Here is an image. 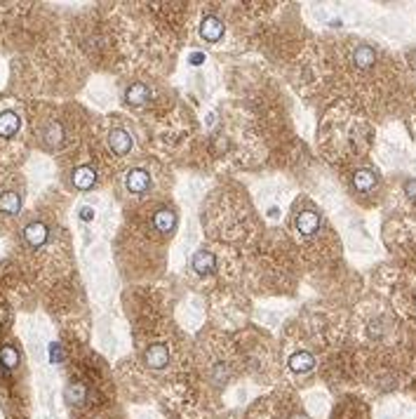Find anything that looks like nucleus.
I'll list each match as a JSON object with an SVG mask.
<instances>
[{
    "mask_svg": "<svg viewBox=\"0 0 416 419\" xmlns=\"http://www.w3.org/2000/svg\"><path fill=\"white\" fill-rule=\"evenodd\" d=\"M50 238V228L43 222H31V224L24 228V240L31 247H43Z\"/></svg>",
    "mask_w": 416,
    "mask_h": 419,
    "instance_id": "f257e3e1",
    "label": "nucleus"
},
{
    "mask_svg": "<svg viewBox=\"0 0 416 419\" xmlns=\"http://www.w3.org/2000/svg\"><path fill=\"white\" fill-rule=\"evenodd\" d=\"M167 360H170V351H167V346L165 344H153L144 354V363H146V367H150V370H160V367L167 365Z\"/></svg>",
    "mask_w": 416,
    "mask_h": 419,
    "instance_id": "f03ea898",
    "label": "nucleus"
},
{
    "mask_svg": "<svg viewBox=\"0 0 416 419\" xmlns=\"http://www.w3.org/2000/svg\"><path fill=\"white\" fill-rule=\"evenodd\" d=\"M108 146H111V151L116 153V156H125V153H129V149H132V137H129L127 129H113L111 134H108Z\"/></svg>",
    "mask_w": 416,
    "mask_h": 419,
    "instance_id": "7ed1b4c3",
    "label": "nucleus"
},
{
    "mask_svg": "<svg viewBox=\"0 0 416 419\" xmlns=\"http://www.w3.org/2000/svg\"><path fill=\"white\" fill-rule=\"evenodd\" d=\"M318 226H320V215L318 212H313V210H303L299 217H297V231H299L301 236H313L315 231H318Z\"/></svg>",
    "mask_w": 416,
    "mask_h": 419,
    "instance_id": "20e7f679",
    "label": "nucleus"
},
{
    "mask_svg": "<svg viewBox=\"0 0 416 419\" xmlns=\"http://www.w3.org/2000/svg\"><path fill=\"white\" fill-rule=\"evenodd\" d=\"M71 179H73V186L78 189V191H89V189L96 184V172L89 167V165H83V167L75 170Z\"/></svg>",
    "mask_w": 416,
    "mask_h": 419,
    "instance_id": "39448f33",
    "label": "nucleus"
},
{
    "mask_svg": "<svg viewBox=\"0 0 416 419\" xmlns=\"http://www.w3.org/2000/svg\"><path fill=\"white\" fill-rule=\"evenodd\" d=\"M19 125H22V120H19V116L14 111H2L0 113V137L2 139L14 137L19 132Z\"/></svg>",
    "mask_w": 416,
    "mask_h": 419,
    "instance_id": "423d86ee",
    "label": "nucleus"
},
{
    "mask_svg": "<svg viewBox=\"0 0 416 419\" xmlns=\"http://www.w3.org/2000/svg\"><path fill=\"white\" fill-rule=\"evenodd\" d=\"M221 33H224V24L219 22L216 17H205L203 24H200V35H203V40H207V43H216V40L221 38Z\"/></svg>",
    "mask_w": 416,
    "mask_h": 419,
    "instance_id": "0eeeda50",
    "label": "nucleus"
},
{
    "mask_svg": "<svg viewBox=\"0 0 416 419\" xmlns=\"http://www.w3.org/2000/svg\"><path fill=\"white\" fill-rule=\"evenodd\" d=\"M125 186H127L129 193H144L146 191V186H149V172L146 170H129L127 172V179H125Z\"/></svg>",
    "mask_w": 416,
    "mask_h": 419,
    "instance_id": "6e6552de",
    "label": "nucleus"
},
{
    "mask_svg": "<svg viewBox=\"0 0 416 419\" xmlns=\"http://www.w3.org/2000/svg\"><path fill=\"white\" fill-rule=\"evenodd\" d=\"M19 210H22V195L14 193V191H5V193L0 195V212L2 215H19Z\"/></svg>",
    "mask_w": 416,
    "mask_h": 419,
    "instance_id": "1a4fd4ad",
    "label": "nucleus"
},
{
    "mask_svg": "<svg viewBox=\"0 0 416 419\" xmlns=\"http://www.w3.org/2000/svg\"><path fill=\"white\" fill-rule=\"evenodd\" d=\"M193 269L198 271L200 276H203V273H212V271L216 269V259H214L212 252L200 250V252H195V257H193Z\"/></svg>",
    "mask_w": 416,
    "mask_h": 419,
    "instance_id": "9d476101",
    "label": "nucleus"
},
{
    "mask_svg": "<svg viewBox=\"0 0 416 419\" xmlns=\"http://www.w3.org/2000/svg\"><path fill=\"white\" fill-rule=\"evenodd\" d=\"M125 101L132 104V106H141V104H146V101H149V90H146V85H141V83L129 85L127 92H125Z\"/></svg>",
    "mask_w": 416,
    "mask_h": 419,
    "instance_id": "9b49d317",
    "label": "nucleus"
},
{
    "mask_svg": "<svg viewBox=\"0 0 416 419\" xmlns=\"http://www.w3.org/2000/svg\"><path fill=\"white\" fill-rule=\"evenodd\" d=\"M153 222H155V228H158L160 233H172L174 226H177V215H174L172 210H160Z\"/></svg>",
    "mask_w": 416,
    "mask_h": 419,
    "instance_id": "f8f14e48",
    "label": "nucleus"
},
{
    "mask_svg": "<svg viewBox=\"0 0 416 419\" xmlns=\"http://www.w3.org/2000/svg\"><path fill=\"white\" fill-rule=\"evenodd\" d=\"M353 186L357 189V191H372L374 186H376V177H374V172H369V170H357V172L353 174Z\"/></svg>",
    "mask_w": 416,
    "mask_h": 419,
    "instance_id": "ddd939ff",
    "label": "nucleus"
},
{
    "mask_svg": "<svg viewBox=\"0 0 416 419\" xmlns=\"http://www.w3.org/2000/svg\"><path fill=\"white\" fill-rule=\"evenodd\" d=\"M374 59H376V54L369 45H360L355 52H353V62L360 66V68H369L374 64Z\"/></svg>",
    "mask_w": 416,
    "mask_h": 419,
    "instance_id": "4468645a",
    "label": "nucleus"
},
{
    "mask_svg": "<svg viewBox=\"0 0 416 419\" xmlns=\"http://www.w3.org/2000/svg\"><path fill=\"white\" fill-rule=\"evenodd\" d=\"M0 365L5 367V370H14V367L19 365V351L10 344L0 346Z\"/></svg>",
    "mask_w": 416,
    "mask_h": 419,
    "instance_id": "2eb2a0df",
    "label": "nucleus"
},
{
    "mask_svg": "<svg viewBox=\"0 0 416 419\" xmlns=\"http://www.w3.org/2000/svg\"><path fill=\"white\" fill-rule=\"evenodd\" d=\"M87 398V387L85 384H78V382H73V384H68V388H66V400L71 403V405H83Z\"/></svg>",
    "mask_w": 416,
    "mask_h": 419,
    "instance_id": "dca6fc26",
    "label": "nucleus"
},
{
    "mask_svg": "<svg viewBox=\"0 0 416 419\" xmlns=\"http://www.w3.org/2000/svg\"><path fill=\"white\" fill-rule=\"evenodd\" d=\"M289 365L294 372H308L310 367L315 365V360H313V355L306 354V351H299L297 355H292V360H289Z\"/></svg>",
    "mask_w": 416,
    "mask_h": 419,
    "instance_id": "f3484780",
    "label": "nucleus"
},
{
    "mask_svg": "<svg viewBox=\"0 0 416 419\" xmlns=\"http://www.w3.org/2000/svg\"><path fill=\"white\" fill-rule=\"evenodd\" d=\"M45 139L50 141V144H59V141L64 139V129L59 128L57 123L47 125V128H45Z\"/></svg>",
    "mask_w": 416,
    "mask_h": 419,
    "instance_id": "a211bd4d",
    "label": "nucleus"
},
{
    "mask_svg": "<svg viewBox=\"0 0 416 419\" xmlns=\"http://www.w3.org/2000/svg\"><path fill=\"white\" fill-rule=\"evenodd\" d=\"M405 193L416 200V179H409V182L405 184Z\"/></svg>",
    "mask_w": 416,
    "mask_h": 419,
    "instance_id": "6ab92c4d",
    "label": "nucleus"
},
{
    "mask_svg": "<svg viewBox=\"0 0 416 419\" xmlns=\"http://www.w3.org/2000/svg\"><path fill=\"white\" fill-rule=\"evenodd\" d=\"M50 358H52V363L61 360V351H59V344H52V346H50Z\"/></svg>",
    "mask_w": 416,
    "mask_h": 419,
    "instance_id": "aec40b11",
    "label": "nucleus"
},
{
    "mask_svg": "<svg viewBox=\"0 0 416 419\" xmlns=\"http://www.w3.org/2000/svg\"><path fill=\"white\" fill-rule=\"evenodd\" d=\"M80 217H83L85 222H92V219H94V210H92V207H83V210H80Z\"/></svg>",
    "mask_w": 416,
    "mask_h": 419,
    "instance_id": "412c9836",
    "label": "nucleus"
},
{
    "mask_svg": "<svg viewBox=\"0 0 416 419\" xmlns=\"http://www.w3.org/2000/svg\"><path fill=\"white\" fill-rule=\"evenodd\" d=\"M188 62H191L193 66L203 64V62H205V54H200V52H193V54H191V59H188Z\"/></svg>",
    "mask_w": 416,
    "mask_h": 419,
    "instance_id": "4be33fe9",
    "label": "nucleus"
}]
</instances>
